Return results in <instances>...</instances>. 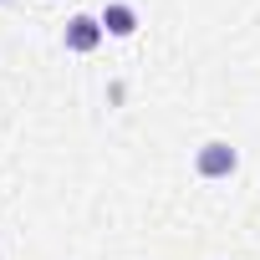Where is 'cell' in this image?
<instances>
[{"instance_id": "obj_1", "label": "cell", "mask_w": 260, "mask_h": 260, "mask_svg": "<svg viewBox=\"0 0 260 260\" xmlns=\"http://www.w3.org/2000/svg\"><path fill=\"white\" fill-rule=\"evenodd\" d=\"M194 169H199V179H230L235 169H240V153L230 148V143H204L199 148V158H194Z\"/></svg>"}, {"instance_id": "obj_2", "label": "cell", "mask_w": 260, "mask_h": 260, "mask_svg": "<svg viewBox=\"0 0 260 260\" xmlns=\"http://www.w3.org/2000/svg\"><path fill=\"white\" fill-rule=\"evenodd\" d=\"M102 36H107V31H102V21H92V16H72V21H67V51H97Z\"/></svg>"}, {"instance_id": "obj_3", "label": "cell", "mask_w": 260, "mask_h": 260, "mask_svg": "<svg viewBox=\"0 0 260 260\" xmlns=\"http://www.w3.org/2000/svg\"><path fill=\"white\" fill-rule=\"evenodd\" d=\"M102 31H107V36H133V31H138V11L112 0V6L102 11Z\"/></svg>"}]
</instances>
